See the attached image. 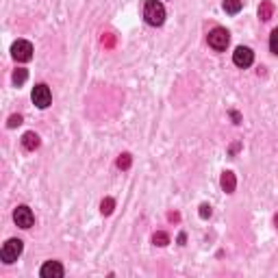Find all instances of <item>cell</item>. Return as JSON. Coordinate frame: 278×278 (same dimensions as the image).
<instances>
[{"mask_svg": "<svg viewBox=\"0 0 278 278\" xmlns=\"http://www.w3.org/2000/svg\"><path fill=\"white\" fill-rule=\"evenodd\" d=\"M143 17L150 26H161L165 22V7L159 0H146L143 2Z\"/></svg>", "mask_w": 278, "mask_h": 278, "instance_id": "6da1fadb", "label": "cell"}, {"mask_svg": "<svg viewBox=\"0 0 278 278\" xmlns=\"http://www.w3.org/2000/svg\"><path fill=\"white\" fill-rule=\"evenodd\" d=\"M22 250H24L22 239H9V242L2 245V250H0V259H2V263L11 265V263L17 261V257L22 254Z\"/></svg>", "mask_w": 278, "mask_h": 278, "instance_id": "7a4b0ae2", "label": "cell"}, {"mask_svg": "<svg viewBox=\"0 0 278 278\" xmlns=\"http://www.w3.org/2000/svg\"><path fill=\"white\" fill-rule=\"evenodd\" d=\"M208 46H211L213 50H217V52H222V50H226V46H228L230 41V33L226 29H222V26H215V29L208 33L207 37Z\"/></svg>", "mask_w": 278, "mask_h": 278, "instance_id": "3957f363", "label": "cell"}, {"mask_svg": "<svg viewBox=\"0 0 278 278\" xmlns=\"http://www.w3.org/2000/svg\"><path fill=\"white\" fill-rule=\"evenodd\" d=\"M31 98H33V104L37 109H48L50 103H52V94H50V87L44 85V83H39V85L33 87V94H31Z\"/></svg>", "mask_w": 278, "mask_h": 278, "instance_id": "277c9868", "label": "cell"}, {"mask_svg": "<svg viewBox=\"0 0 278 278\" xmlns=\"http://www.w3.org/2000/svg\"><path fill=\"white\" fill-rule=\"evenodd\" d=\"M11 54H13V59L20 63L31 61V59H33V44L26 39H17L16 44L11 46Z\"/></svg>", "mask_w": 278, "mask_h": 278, "instance_id": "5b68a950", "label": "cell"}, {"mask_svg": "<svg viewBox=\"0 0 278 278\" xmlns=\"http://www.w3.org/2000/svg\"><path fill=\"white\" fill-rule=\"evenodd\" d=\"M13 222H16L20 228L26 230V228H31V226L35 224V215H33V211H31L26 205H20L16 211H13Z\"/></svg>", "mask_w": 278, "mask_h": 278, "instance_id": "8992f818", "label": "cell"}, {"mask_svg": "<svg viewBox=\"0 0 278 278\" xmlns=\"http://www.w3.org/2000/svg\"><path fill=\"white\" fill-rule=\"evenodd\" d=\"M233 63L237 68H242V70L250 68L254 63V52L248 48V46H237L235 52H233Z\"/></svg>", "mask_w": 278, "mask_h": 278, "instance_id": "52a82bcc", "label": "cell"}, {"mask_svg": "<svg viewBox=\"0 0 278 278\" xmlns=\"http://www.w3.org/2000/svg\"><path fill=\"white\" fill-rule=\"evenodd\" d=\"M63 274H66V270H63V265L59 261H46L39 270L41 278H61Z\"/></svg>", "mask_w": 278, "mask_h": 278, "instance_id": "ba28073f", "label": "cell"}, {"mask_svg": "<svg viewBox=\"0 0 278 278\" xmlns=\"http://www.w3.org/2000/svg\"><path fill=\"white\" fill-rule=\"evenodd\" d=\"M39 135L33 131H29V133H24L22 135V146H24V150H29V152H35L37 148H39Z\"/></svg>", "mask_w": 278, "mask_h": 278, "instance_id": "9c48e42d", "label": "cell"}, {"mask_svg": "<svg viewBox=\"0 0 278 278\" xmlns=\"http://www.w3.org/2000/svg\"><path fill=\"white\" fill-rule=\"evenodd\" d=\"M220 185H222V189H224L226 193H233L235 187H237V178H235L233 172H224L222 174V178H220Z\"/></svg>", "mask_w": 278, "mask_h": 278, "instance_id": "30bf717a", "label": "cell"}, {"mask_svg": "<svg viewBox=\"0 0 278 278\" xmlns=\"http://www.w3.org/2000/svg\"><path fill=\"white\" fill-rule=\"evenodd\" d=\"M272 16H274V2L272 0H263L261 7H259V17L263 22H267V20H272Z\"/></svg>", "mask_w": 278, "mask_h": 278, "instance_id": "8fae6325", "label": "cell"}, {"mask_svg": "<svg viewBox=\"0 0 278 278\" xmlns=\"http://www.w3.org/2000/svg\"><path fill=\"white\" fill-rule=\"evenodd\" d=\"M222 7H224L226 13H230V16H237V13L243 9V2H242V0H224V4H222Z\"/></svg>", "mask_w": 278, "mask_h": 278, "instance_id": "7c38bea8", "label": "cell"}, {"mask_svg": "<svg viewBox=\"0 0 278 278\" xmlns=\"http://www.w3.org/2000/svg\"><path fill=\"white\" fill-rule=\"evenodd\" d=\"M26 78H29V70L17 68L16 72H13L11 81H13V85H16V87H20V85H24V83H26Z\"/></svg>", "mask_w": 278, "mask_h": 278, "instance_id": "4fadbf2b", "label": "cell"}, {"mask_svg": "<svg viewBox=\"0 0 278 278\" xmlns=\"http://www.w3.org/2000/svg\"><path fill=\"white\" fill-rule=\"evenodd\" d=\"M152 243L159 245V248H163V245H168V243H170V235H168V233H163V230H159V233L152 235Z\"/></svg>", "mask_w": 278, "mask_h": 278, "instance_id": "5bb4252c", "label": "cell"}, {"mask_svg": "<svg viewBox=\"0 0 278 278\" xmlns=\"http://www.w3.org/2000/svg\"><path fill=\"white\" fill-rule=\"evenodd\" d=\"M115 208V200L113 198H104L103 202H100V211H103V215H111Z\"/></svg>", "mask_w": 278, "mask_h": 278, "instance_id": "9a60e30c", "label": "cell"}, {"mask_svg": "<svg viewBox=\"0 0 278 278\" xmlns=\"http://www.w3.org/2000/svg\"><path fill=\"white\" fill-rule=\"evenodd\" d=\"M131 163H133V159H131L128 152H124V155L118 156V168L120 170H128V168H131Z\"/></svg>", "mask_w": 278, "mask_h": 278, "instance_id": "2e32d148", "label": "cell"}, {"mask_svg": "<svg viewBox=\"0 0 278 278\" xmlns=\"http://www.w3.org/2000/svg\"><path fill=\"white\" fill-rule=\"evenodd\" d=\"M270 52L278 54V29H274L272 31V35H270Z\"/></svg>", "mask_w": 278, "mask_h": 278, "instance_id": "e0dca14e", "label": "cell"}, {"mask_svg": "<svg viewBox=\"0 0 278 278\" xmlns=\"http://www.w3.org/2000/svg\"><path fill=\"white\" fill-rule=\"evenodd\" d=\"M211 213H213V208H211V205H200V217L202 220H208V217H211Z\"/></svg>", "mask_w": 278, "mask_h": 278, "instance_id": "ac0fdd59", "label": "cell"}, {"mask_svg": "<svg viewBox=\"0 0 278 278\" xmlns=\"http://www.w3.org/2000/svg\"><path fill=\"white\" fill-rule=\"evenodd\" d=\"M20 124H22V115L17 113V115H11V118H9L7 126H9V128H16V126H20Z\"/></svg>", "mask_w": 278, "mask_h": 278, "instance_id": "d6986e66", "label": "cell"}, {"mask_svg": "<svg viewBox=\"0 0 278 278\" xmlns=\"http://www.w3.org/2000/svg\"><path fill=\"white\" fill-rule=\"evenodd\" d=\"M230 118L235 120V124H239V122H242V115H239L237 111H230Z\"/></svg>", "mask_w": 278, "mask_h": 278, "instance_id": "ffe728a7", "label": "cell"}, {"mask_svg": "<svg viewBox=\"0 0 278 278\" xmlns=\"http://www.w3.org/2000/svg\"><path fill=\"white\" fill-rule=\"evenodd\" d=\"M168 217H170V220H174V222H178V217H180V215H178V213H170Z\"/></svg>", "mask_w": 278, "mask_h": 278, "instance_id": "44dd1931", "label": "cell"}, {"mask_svg": "<svg viewBox=\"0 0 278 278\" xmlns=\"http://www.w3.org/2000/svg\"><path fill=\"white\" fill-rule=\"evenodd\" d=\"M274 224H276V228H278V215L274 217Z\"/></svg>", "mask_w": 278, "mask_h": 278, "instance_id": "7402d4cb", "label": "cell"}]
</instances>
